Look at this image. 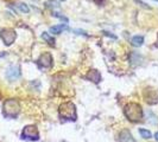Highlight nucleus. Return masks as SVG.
Segmentation results:
<instances>
[{"mask_svg": "<svg viewBox=\"0 0 158 142\" xmlns=\"http://www.w3.org/2000/svg\"><path fill=\"white\" fill-rule=\"evenodd\" d=\"M124 114L128 121L131 122H139L143 118V108L138 103H128L124 108Z\"/></svg>", "mask_w": 158, "mask_h": 142, "instance_id": "nucleus-1", "label": "nucleus"}, {"mask_svg": "<svg viewBox=\"0 0 158 142\" xmlns=\"http://www.w3.org/2000/svg\"><path fill=\"white\" fill-rule=\"evenodd\" d=\"M20 112V104L16 98H8L2 104V115L6 118H16Z\"/></svg>", "mask_w": 158, "mask_h": 142, "instance_id": "nucleus-2", "label": "nucleus"}, {"mask_svg": "<svg viewBox=\"0 0 158 142\" xmlns=\"http://www.w3.org/2000/svg\"><path fill=\"white\" fill-rule=\"evenodd\" d=\"M60 117L67 120V121H76L77 114H76V107L73 102H65L60 105L58 108Z\"/></svg>", "mask_w": 158, "mask_h": 142, "instance_id": "nucleus-3", "label": "nucleus"}, {"mask_svg": "<svg viewBox=\"0 0 158 142\" xmlns=\"http://www.w3.org/2000/svg\"><path fill=\"white\" fill-rule=\"evenodd\" d=\"M22 139L26 141H38L40 140V132L37 129V127L30 124V126L24 127L23 132H22Z\"/></svg>", "mask_w": 158, "mask_h": 142, "instance_id": "nucleus-4", "label": "nucleus"}, {"mask_svg": "<svg viewBox=\"0 0 158 142\" xmlns=\"http://www.w3.org/2000/svg\"><path fill=\"white\" fill-rule=\"evenodd\" d=\"M0 38L6 46H10L15 43V40L17 38V33L13 29H8V27L7 29H2L0 31Z\"/></svg>", "mask_w": 158, "mask_h": 142, "instance_id": "nucleus-5", "label": "nucleus"}, {"mask_svg": "<svg viewBox=\"0 0 158 142\" xmlns=\"http://www.w3.org/2000/svg\"><path fill=\"white\" fill-rule=\"evenodd\" d=\"M37 64L40 68H44V69H50L54 64V58L50 52H43L40 56V58L37 59Z\"/></svg>", "mask_w": 158, "mask_h": 142, "instance_id": "nucleus-6", "label": "nucleus"}, {"mask_svg": "<svg viewBox=\"0 0 158 142\" xmlns=\"http://www.w3.org/2000/svg\"><path fill=\"white\" fill-rule=\"evenodd\" d=\"M144 98L149 104H156L158 103V90L153 88H146L144 90Z\"/></svg>", "mask_w": 158, "mask_h": 142, "instance_id": "nucleus-7", "label": "nucleus"}, {"mask_svg": "<svg viewBox=\"0 0 158 142\" xmlns=\"http://www.w3.org/2000/svg\"><path fill=\"white\" fill-rule=\"evenodd\" d=\"M22 71H20V66L19 65H11L8 66L6 70V78L10 82H15L20 77Z\"/></svg>", "mask_w": 158, "mask_h": 142, "instance_id": "nucleus-8", "label": "nucleus"}, {"mask_svg": "<svg viewBox=\"0 0 158 142\" xmlns=\"http://www.w3.org/2000/svg\"><path fill=\"white\" fill-rule=\"evenodd\" d=\"M86 78H87L88 81L95 83V84H98V83H100V81H101V73L98 70L93 69V70H90L87 75H86Z\"/></svg>", "mask_w": 158, "mask_h": 142, "instance_id": "nucleus-9", "label": "nucleus"}, {"mask_svg": "<svg viewBox=\"0 0 158 142\" xmlns=\"http://www.w3.org/2000/svg\"><path fill=\"white\" fill-rule=\"evenodd\" d=\"M119 141L120 142H135V137H133V135L131 134L130 130L124 129V130H121L120 134H119Z\"/></svg>", "mask_w": 158, "mask_h": 142, "instance_id": "nucleus-10", "label": "nucleus"}, {"mask_svg": "<svg viewBox=\"0 0 158 142\" xmlns=\"http://www.w3.org/2000/svg\"><path fill=\"white\" fill-rule=\"evenodd\" d=\"M65 30H69V27L67 26V24H60V25H55V26H51L49 29L50 33H54V34H60Z\"/></svg>", "mask_w": 158, "mask_h": 142, "instance_id": "nucleus-11", "label": "nucleus"}, {"mask_svg": "<svg viewBox=\"0 0 158 142\" xmlns=\"http://www.w3.org/2000/svg\"><path fill=\"white\" fill-rule=\"evenodd\" d=\"M128 57H130V62H131L132 65H139V64H142L143 56H140L139 53H137V52H131Z\"/></svg>", "mask_w": 158, "mask_h": 142, "instance_id": "nucleus-12", "label": "nucleus"}, {"mask_svg": "<svg viewBox=\"0 0 158 142\" xmlns=\"http://www.w3.org/2000/svg\"><path fill=\"white\" fill-rule=\"evenodd\" d=\"M40 37H42V39H44L45 43H48V45H50V46H55L56 40L52 36H50V33H48V32H43V33L40 34Z\"/></svg>", "mask_w": 158, "mask_h": 142, "instance_id": "nucleus-13", "label": "nucleus"}, {"mask_svg": "<svg viewBox=\"0 0 158 142\" xmlns=\"http://www.w3.org/2000/svg\"><path fill=\"white\" fill-rule=\"evenodd\" d=\"M143 44H144V37L143 36H135V37H132V39H131V45L135 47H139L142 46Z\"/></svg>", "mask_w": 158, "mask_h": 142, "instance_id": "nucleus-14", "label": "nucleus"}, {"mask_svg": "<svg viewBox=\"0 0 158 142\" xmlns=\"http://www.w3.org/2000/svg\"><path fill=\"white\" fill-rule=\"evenodd\" d=\"M17 8L20 11V12H23V13H29L30 12V7L25 4V2H18V4H16Z\"/></svg>", "mask_w": 158, "mask_h": 142, "instance_id": "nucleus-15", "label": "nucleus"}, {"mask_svg": "<svg viewBox=\"0 0 158 142\" xmlns=\"http://www.w3.org/2000/svg\"><path fill=\"white\" fill-rule=\"evenodd\" d=\"M139 134H140V136H142L143 139H145V140L151 139V136H152V134H151L150 130L144 129V128H140V129H139Z\"/></svg>", "mask_w": 158, "mask_h": 142, "instance_id": "nucleus-16", "label": "nucleus"}, {"mask_svg": "<svg viewBox=\"0 0 158 142\" xmlns=\"http://www.w3.org/2000/svg\"><path fill=\"white\" fill-rule=\"evenodd\" d=\"M148 120H149V122L152 123V124H156V123L158 122L157 116H156L152 111H148Z\"/></svg>", "mask_w": 158, "mask_h": 142, "instance_id": "nucleus-17", "label": "nucleus"}, {"mask_svg": "<svg viewBox=\"0 0 158 142\" xmlns=\"http://www.w3.org/2000/svg\"><path fill=\"white\" fill-rule=\"evenodd\" d=\"M52 16L56 17V18H58V19H61V20H63L64 23H68V22H69L67 17L62 16V14H61V13H58V12H52Z\"/></svg>", "mask_w": 158, "mask_h": 142, "instance_id": "nucleus-18", "label": "nucleus"}, {"mask_svg": "<svg viewBox=\"0 0 158 142\" xmlns=\"http://www.w3.org/2000/svg\"><path fill=\"white\" fill-rule=\"evenodd\" d=\"M135 1L138 4V5H140L142 7L146 8V10H151V6H149L148 4H145V2H144V1H142V0H135Z\"/></svg>", "mask_w": 158, "mask_h": 142, "instance_id": "nucleus-19", "label": "nucleus"}, {"mask_svg": "<svg viewBox=\"0 0 158 142\" xmlns=\"http://www.w3.org/2000/svg\"><path fill=\"white\" fill-rule=\"evenodd\" d=\"M73 32L76 33V34H81V36H86V37H88L87 32L83 31V30H73Z\"/></svg>", "mask_w": 158, "mask_h": 142, "instance_id": "nucleus-20", "label": "nucleus"}, {"mask_svg": "<svg viewBox=\"0 0 158 142\" xmlns=\"http://www.w3.org/2000/svg\"><path fill=\"white\" fill-rule=\"evenodd\" d=\"M105 36H108V37H111V38H113V39H117V36H114V34H111L110 32H107V31H103L102 32Z\"/></svg>", "mask_w": 158, "mask_h": 142, "instance_id": "nucleus-21", "label": "nucleus"}, {"mask_svg": "<svg viewBox=\"0 0 158 142\" xmlns=\"http://www.w3.org/2000/svg\"><path fill=\"white\" fill-rule=\"evenodd\" d=\"M96 5H99V6H101V5H103L105 2H106V0H93Z\"/></svg>", "mask_w": 158, "mask_h": 142, "instance_id": "nucleus-22", "label": "nucleus"}, {"mask_svg": "<svg viewBox=\"0 0 158 142\" xmlns=\"http://www.w3.org/2000/svg\"><path fill=\"white\" fill-rule=\"evenodd\" d=\"M155 139H156V141H158V132L155 134Z\"/></svg>", "mask_w": 158, "mask_h": 142, "instance_id": "nucleus-23", "label": "nucleus"}, {"mask_svg": "<svg viewBox=\"0 0 158 142\" xmlns=\"http://www.w3.org/2000/svg\"><path fill=\"white\" fill-rule=\"evenodd\" d=\"M153 1H157V2H158V0H153Z\"/></svg>", "mask_w": 158, "mask_h": 142, "instance_id": "nucleus-24", "label": "nucleus"}, {"mask_svg": "<svg viewBox=\"0 0 158 142\" xmlns=\"http://www.w3.org/2000/svg\"><path fill=\"white\" fill-rule=\"evenodd\" d=\"M61 1H65V0H61Z\"/></svg>", "mask_w": 158, "mask_h": 142, "instance_id": "nucleus-25", "label": "nucleus"}, {"mask_svg": "<svg viewBox=\"0 0 158 142\" xmlns=\"http://www.w3.org/2000/svg\"><path fill=\"white\" fill-rule=\"evenodd\" d=\"M36 1H38V0H36Z\"/></svg>", "mask_w": 158, "mask_h": 142, "instance_id": "nucleus-26", "label": "nucleus"}]
</instances>
